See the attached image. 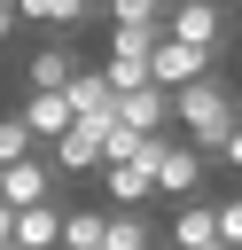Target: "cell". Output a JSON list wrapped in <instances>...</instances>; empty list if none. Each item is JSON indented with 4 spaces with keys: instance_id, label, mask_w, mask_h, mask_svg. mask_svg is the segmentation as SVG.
Masks as SVG:
<instances>
[{
    "instance_id": "obj_14",
    "label": "cell",
    "mask_w": 242,
    "mask_h": 250,
    "mask_svg": "<svg viewBox=\"0 0 242 250\" xmlns=\"http://www.w3.org/2000/svg\"><path fill=\"white\" fill-rule=\"evenodd\" d=\"M156 234H148V211H101V250H148Z\"/></svg>"
},
{
    "instance_id": "obj_28",
    "label": "cell",
    "mask_w": 242,
    "mask_h": 250,
    "mask_svg": "<svg viewBox=\"0 0 242 250\" xmlns=\"http://www.w3.org/2000/svg\"><path fill=\"white\" fill-rule=\"evenodd\" d=\"M164 8H172V0H164Z\"/></svg>"
},
{
    "instance_id": "obj_25",
    "label": "cell",
    "mask_w": 242,
    "mask_h": 250,
    "mask_svg": "<svg viewBox=\"0 0 242 250\" xmlns=\"http://www.w3.org/2000/svg\"><path fill=\"white\" fill-rule=\"evenodd\" d=\"M94 8H101V0H86V16H94Z\"/></svg>"
},
{
    "instance_id": "obj_22",
    "label": "cell",
    "mask_w": 242,
    "mask_h": 250,
    "mask_svg": "<svg viewBox=\"0 0 242 250\" xmlns=\"http://www.w3.org/2000/svg\"><path fill=\"white\" fill-rule=\"evenodd\" d=\"M0 242H16V203H0Z\"/></svg>"
},
{
    "instance_id": "obj_8",
    "label": "cell",
    "mask_w": 242,
    "mask_h": 250,
    "mask_svg": "<svg viewBox=\"0 0 242 250\" xmlns=\"http://www.w3.org/2000/svg\"><path fill=\"white\" fill-rule=\"evenodd\" d=\"M86 55L70 47V39H47L39 55H23V94H62V78L78 70Z\"/></svg>"
},
{
    "instance_id": "obj_12",
    "label": "cell",
    "mask_w": 242,
    "mask_h": 250,
    "mask_svg": "<svg viewBox=\"0 0 242 250\" xmlns=\"http://www.w3.org/2000/svg\"><path fill=\"white\" fill-rule=\"evenodd\" d=\"M16 117H23V125H31V141L47 148V141L70 125V102H62V94H23V102H16Z\"/></svg>"
},
{
    "instance_id": "obj_27",
    "label": "cell",
    "mask_w": 242,
    "mask_h": 250,
    "mask_svg": "<svg viewBox=\"0 0 242 250\" xmlns=\"http://www.w3.org/2000/svg\"><path fill=\"white\" fill-rule=\"evenodd\" d=\"M234 39H242V23H234Z\"/></svg>"
},
{
    "instance_id": "obj_9",
    "label": "cell",
    "mask_w": 242,
    "mask_h": 250,
    "mask_svg": "<svg viewBox=\"0 0 242 250\" xmlns=\"http://www.w3.org/2000/svg\"><path fill=\"white\" fill-rule=\"evenodd\" d=\"M156 195H172V203H180V195H203V148H195V141H187V148L164 141V156H156Z\"/></svg>"
},
{
    "instance_id": "obj_24",
    "label": "cell",
    "mask_w": 242,
    "mask_h": 250,
    "mask_svg": "<svg viewBox=\"0 0 242 250\" xmlns=\"http://www.w3.org/2000/svg\"><path fill=\"white\" fill-rule=\"evenodd\" d=\"M195 250H226V242H195Z\"/></svg>"
},
{
    "instance_id": "obj_7",
    "label": "cell",
    "mask_w": 242,
    "mask_h": 250,
    "mask_svg": "<svg viewBox=\"0 0 242 250\" xmlns=\"http://www.w3.org/2000/svg\"><path fill=\"white\" fill-rule=\"evenodd\" d=\"M101 195H109L117 211H148V203H156V164H141V156L101 164Z\"/></svg>"
},
{
    "instance_id": "obj_16",
    "label": "cell",
    "mask_w": 242,
    "mask_h": 250,
    "mask_svg": "<svg viewBox=\"0 0 242 250\" xmlns=\"http://www.w3.org/2000/svg\"><path fill=\"white\" fill-rule=\"evenodd\" d=\"M156 47V23H109V55L101 62H148Z\"/></svg>"
},
{
    "instance_id": "obj_2",
    "label": "cell",
    "mask_w": 242,
    "mask_h": 250,
    "mask_svg": "<svg viewBox=\"0 0 242 250\" xmlns=\"http://www.w3.org/2000/svg\"><path fill=\"white\" fill-rule=\"evenodd\" d=\"M109 125V117H101ZM101 125H86V117H70L55 141H47V164H55V180H78V172H101Z\"/></svg>"
},
{
    "instance_id": "obj_11",
    "label": "cell",
    "mask_w": 242,
    "mask_h": 250,
    "mask_svg": "<svg viewBox=\"0 0 242 250\" xmlns=\"http://www.w3.org/2000/svg\"><path fill=\"white\" fill-rule=\"evenodd\" d=\"M16 242H23V250H55V242H62V203H55V195H47V203H23V211H16Z\"/></svg>"
},
{
    "instance_id": "obj_5",
    "label": "cell",
    "mask_w": 242,
    "mask_h": 250,
    "mask_svg": "<svg viewBox=\"0 0 242 250\" xmlns=\"http://www.w3.org/2000/svg\"><path fill=\"white\" fill-rule=\"evenodd\" d=\"M164 31H172V39H187V47H211V55H219V39H226L219 0H172V8H164Z\"/></svg>"
},
{
    "instance_id": "obj_21",
    "label": "cell",
    "mask_w": 242,
    "mask_h": 250,
    "mask_svg": "<svg viewBox=\"0 0 242 250\" xmlns=\"http://www.w3.org/2000/svg\"><path fill=\"white\" fill-rule=\"evenodd\" d=\"M219 156H226V164H234V172H242V117H234V133H226V141H219Z\"/></svg>"
},
{
    "instance_id": "obj_13",
    "label": "cell",
    "mask_w": 242,
    "mask_h": 250,
    "mask_svg": "<svg viewBox=\"0 0 242 250\" xmlns=\"http://www.w3.org/2000/svg\"><path fill=\"white\" fill-rule=\"evenodd\" d=\"M172 242H180V250H195V242H219L211 195H180V211H172Z\"/></svg>"
},
{
    "instance_id": "obj_3",
    "label": "cell",
    "mask_w": 242,
    "mask_h": 250,
    "mask_svg": "<svg viewBox=\"0 0 242 250\" xmlns=\"http://www.w3.org/2000/svg\"><path fill=\"white\" fill-rule=\"evenodd\" d=\"M211 70V47H187V39H172V31H156V47H148V78L172 94V86H187V78H203Z\"/></svg>"
},
{
    "instance_id": "obj_6",
    "label": "cell",
    "mask_w": 242,
    "mask_h": 250,
    "mask_svg": "<svg viewBox=\"0 0 242 250\" xmlns=\"http://www.w3.org/2000/svg\"><path fill=\"white\" fill-rule=\"evenodd\" d=\"M62 102H70V117H86V125H101V117H117V86L94 70V62H78L70 78H62Z\"/></svg>"
},
{
    "instance_id": "obj_10",
    "label": "cell",
    "mask_w": 242,
    "mask_h": 250,
    "mask_svg": "<svg viewBox=\"0 0 242 250\" xmlns=\"http://www.w3.org/2000/svg\"><path fill=\"white\" fill-rule=\"evenodd\" d=\"M117 117L141 125V133H164V125H172V94H164V86H125V94H117Z\"/></svg>"
},
{
    "instance_id": "obj_17",
    "label": "cell",
    "mask_w": 242,
    "mask_h": 250,
    "mask_svg": "<svg viewBox=\"0 0 242 250\" xmlns=\"http://www.w3.org/2000/svg\"><path fill=\"white\" fill-rule=\"evenodd\" d=\"M55 250H101V211H94V203L62 211V242H55Z\"/></svg>"
},
{
    "instance_id": "obj_29",
    "label": "cell",
    "mask_w": 242,
    "mask_h": 250,
    "mask_svg": "<svg viewBox=\"0 0 242 250\" xmlns=\"http://www.w3.org/2000/svg\"><path fill=\"white\" fill-rule=\"evenodd\" d=\"M234 250H242V242H234Z\"/></svg>"
},
{
    "instance_id": "obj_26",
    "label": "cell",
    "mask_w": 242,
    "mask_h": 250,
    "mask_svg": "<svg viewBox=\"0 0 242 250\" xmlns=\"http://www.w3.org/2000/svg\"><path fill=\"white\" fill-rule=\"evenodd\" d=\"M148 250H156V242H148ZM172 250H180V242H172Z\"/></svg>"
},
{
    "instance_id": "obj_19",
    "label": "cell",
    "mask_w": 242,
    "mask_h": 250,
    "mask_svg": "<svg viewBox=\"0 0 242 250\" xmlns=\"http://www.w3.org/2000/svg\"><path fill=\"white\" fill-rule=\"evenodd\" d=\"M31 148H39V141H31V125L8 109V117H0V164H16V156H31Z\"/></svg>"
},
{
    "instance_id": "obj_23",
    "label": "cell",
    "mask_w": 242,
    "mask_h": 250,
    "mask_svg": "<svg viewBox=\"0 0 242 250\" xmlns=\"http://www.w3.org/2000/svg\"><path fill=\"white\" fill-rule=\"evenodd\" d=\"M8 39H16V8L0 0V47H8Z\"/></svg>"
},
{
    "instance_id": "obj_1",
    "label": "cell",
    "mask_w": 242,
    "mask_h": 250,
    "mask_svg": "<svg viewBox=\"0 0 242 250\" xmlns=\"http://www.w3.org/2000/svg\"><path fill=\"white\" fill-rule=\"evenodd\" d=\"M234 117H242V102L226 94V78H219V70H203V78L172 86V125H187L203 156H219V141L234 133Z\"/></svg>"
},
{
    "instance_id": "obj_15",
    "label": "cell",
    "mask_w": 242,
    "mask_h": 250,
    "mask_svg": "<svg viewBox=\"0 0 242 250\" xmlns=\"http://www.w3.org/2000/svg\"><path fill=\"white\" fill-rule=\"evenodd\" d=\"M16 23H47V31H78L86 23V0H8Z\"/></svg>"
},
{
    "instance_id": "obj_4",
    "label": "cell",
    "mask_w": 242,
    "mask_h": 250,
    "mask_svg": "<svg viewBox=\"0 0 242 250\" xmlns=\"http://www.w3.org/2000/svg\"><path fill=\"white\" fill-rule=\"evenodd\" d=\"M47 195H62V180H55V164L31 148V156H16V164H0V203H47Z\"/></svg>"
},
{
    "instance_id": "obj_20",
    "label": "cell",
    "mask_w": 242,
    "mask_h": 250,
    "mask_svg": "<svg viewBox=\"0 0 242 250\" xmlns=\"http://www.w3.org/2000/svg\"><path fill=\"white\" fill-rule=\"evenodd\" d=\"M211 219H219V242L234 250V242H242V195H219V203H211Z\"/></svg>"
},
{
    "instance_id": "obj_18",
    "label": "cell",
    "mask_w": 242,
    "mask_h": 250,
    "mask_svg": "<svg viewBox=\"0 0 242 250\" xmlns=\"http://www.w3.org/2000/svg\"><path fill=\"white\" fill-rule=\"evenodd\" d=\"M101 16L109 23H156L164 31V0H101Z\"/></svg>"
}]
</instances>
